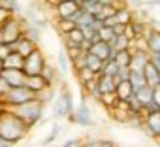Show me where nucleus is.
<instances>
[{
	"label": "nucleus",
	"instance_id": "1",
	"mask_svg": "<svg viewBox=\"0 0 160 147\" xmlns=\"http://www.w3.org/2000/svg\"><path fill=\"white\" fill-rule=\"evenodd\" d=\"M28 132H30V128L12 109H6V108L0 109V138L4 141H8L13 147L15 143L25 139L28 136Z\"/></svg>",
	"mask_w": 160,
	"mask_h": 147
},
{
	"label": "nucleus",
	"instance_id": "2",
	"mask_svg": "<svg viewBox=\"0 0 160 147\" xmlns=\"http://www.w3.org/2000/svg\"><path fill=\"white\" fill-rule=\"evenodd\" d=\"M53 106V115L55 119H68L73 109H75V104H73V94L70 93V89L66 87V83L60 85L57 96H55V102L51 104Z\"/></svg>",
	"mask_w": 160,
	"mask_h": 147
},
{
	"label": "nucleus",
	"instance_id": "3",
	"mask_svg": "<svg viewBox=\"0 0 160 147\" xmlns=\"http://www.w3.org/2000/svg\"><path fill=\"white\" fill-rule=\"evenodd\" d=\"M30 130L43 119V111H45V106H42L38 100H32V102H27V104H23V106H19V108H13L12 109Z\"/></svg>",
	"mask_w": 160,
	"mask_h": 147
},
{
	"label": "nucleus",
	"instance_id": "4",
	"mask_svg": "<svg viewBox=\"0 0 160 147\" xmlns=\"http://www.w3.org/2000/svg\"><path fill=\"white\" fill-rule=\"evenodd\" d=\"M68 121L73 123V124L83 126V128H91V126L96 124L94 123V117H92V109H91V106L87 102V93L81 94V100H79V104L75 106L73 113L68 117Z\"/></svg>",
	"mask_w": 160,
	"mask_h": 147
},
{
	"label": "nucleus",
	"instance_id": "5",
	"mask_svg": "<svg viewBox=\"0 0 160 147\" xmlns=\"http://www.w3.org/2000/svg\"><path fill=\"white\" fill-rule=\"evenodd\" d=\"M23 38V17H12L0 28V43L12 45Z\"/></svg>",
	"mask_w": 160,
	"mask_h": 147
},
{
	"label": "nucleus",
	"instance_id": "6",
	"mask_svg": "<svg viewBox=\"0 0 160 147\" xmlns=\"http://www.w3.org/2000/svg\"><path fill=\"white\" fill-rule=\"evenodd\" d=\"M32 100H36L34 93H30L27 87H17V89H10L0 104H2V108H6V109H13V108H19V106H23L27 102H32Z\"/></svg>",
	"mask_w": 160,
	"mask_h": 147
},
{
	"label": "nucleus",
	"instance_id": "7",
	"mask_svg": "<svg viewBox=\"0 0 160 147\" xmlns=\"http://www.w3.org/2000/svg\"><path fill=\"white\" fill-rule=\"evenodd\" d=\"M45 64H47V58H45L43 51H42V49H36L30 57L25 58V68H23V72L27 74V76H42Z\"/></svg>",
	"mask_w": 160,
	"mask_h": 147
},
{
	"label": "nucleus",
	"instance_id": "8",
	"mask_svg": "<svg viewBox=\"0 0 160 147\" xmlns=\"http://www.w3.org/2000/svg\"><path fill=\"white\" fill-rule=\"evenodd\" d=\"M51 8L57 12V19H66V21H70L79 10H81L79 2H75V0H64V2H57V4H51Z\"/></svg>",
	"mask_w": 160,
	"mask_h": 147
},
{
	"label": "nucleus",
	"instance_id": "9",
	"mask_svg": "<svg viewBox=\"0 0 160 147\" xmlns=\"http://www.w3.org/2000/svg\"><path fill=\"white\" fill-rule=\"evenodd\" d=\"M151 57L147 51L143 49H138V47H132V60H130V72H138V74H143L147 64H149Z\"/></svg>",
	"mask_w": 160,
	"mask_h": 147
},
{
	"label": "nucleus",
	"instance_id": "10",
	"mask_svg": "<svg viewBox=\"0 0 160 147\" xmlns=\"http://www.w3.org/2000/svg\"><path fill=\"white\" fill-rule=\"evenodd\" d=\"M143 43H145V51L149 55H160V28L149 27V30L143 38Z\"/></svg>",
	"mask_w": 160,
	"mask_h": 147
},
{
	"label": "nucleus",
	"instance_id": "11",
	"mask_svg": "<svg viewBox=\"0 0 160 147\" xmlns=\"http://www.w3.org/2000/svg\"><path fill=\"white\" fill-rule=\"evenodd\" d=\"M2 78H4V81L8 83L10 89H17V87H25L27 74L23 70H4Z\"/></svg>",
	"mask_w": 160,
	"mask_h": 147
},
{
	"label": "nucleus",
	"instance_id": "12",
	"mask_svg": "<svg viewBox=\"0 0 160 147\" xmlns=\"http://www.w3.org/2000/svg\"><path fill=\"white\" fill-rule=\"evenodd\" d=\"M141 132H147L149 138H158V134H160V111L145 115V123L141 126Z\"/></svg>",
	"mask_w": 160,
	"mask_h": 147
},
{
	"label": "nucleus",
	"instance_id": "13",
	"mask_svg": "<svg viewBox=\"0 0 160 147\" xmlns=\"http://www.w3.org/2000/svg\"><path fill=\"white\" fill-rule=\"evenodd\" d=\"M10 49H12V53H19L23 58H27V57H30V55H32L36 49H40V47H38V45H34L30 40H27V38L23 36V38H21V40H17L15 43H12V45H10Z\"/></svg>",
	"mask_w": 160,
	"mask_h": 147
},
{
	"label": "nucleus",
	"instance_id": "14",
	"mask_svg": "<svg viewBox=\"0 0 160 147\" xmlns=\"http://www.w3.org/2000/svg\"><path fill=\"white\" fill-rule=\"evenodd\" d=\"M96 85H98V91L102 96H111L115 94V89H117V79L115 78H108V76H100L96 78Z\"/></svg>",
	"mask_w": 160,
	"mask_h": 147
},
{
	"label": "nucleus",
	"instance_id": "15",
	"mask_svg": "<svg viewBox=\"0 0 160 147\" xmlns=\"http://www.w3.org/2000/svg\"><path fill=\"white\" fill-rule=\"evenodd\" d=\"M89 53H91V55H94V57H98L102 62H108L109 58H113V57H115V53H113L111 45H109V43H106V42L92 43V47H91V51H89Z\"/></svg>",
	"mask_w": 160,
	"mask_h": 147
},
{
	"label": "nucleus",
	"instance_id": "16",
	"mask_svg": "<svg viewBox=\"0 0 160 147\" xmlns=\"http://www.w3.org/2000/svg\"><path fill=\"white\" fill-rule=\"evenodd\" d=\"M58 68L57 66H53L49 60H47V64H45V68H43V72H42V78H43V81H45V85L47 87H55L57 89V83H58Z\"/></svg>",
	"mask_w": 160,
	"mask_h": 147
},
{
	"label": "nucleus",
	"instance_id": "17",
	"mask_svg": "<svg viewBox=\"0 0 160 147\" xmlns=\"http://www.w3.org/2000/svg\"><path fill=\"white\" fill-rule=\"evenodd\" d=\"M23 17V15H21ZM23 36L27 38V40H30L34 45H38L40 47V43H42V30L40 28H36L34 25H30V23H27L25 19H23Z\"/></svg>",
	"mask_w": 160,
	"mask_h": 147
},
{
	"label": "nucleus",
	"instance_id": "18",
	"mask_svg": "<svg viewBox=\"0 0 160 147\" xmlns=\"http://www.w3.org/2000/svg\"><path fill=\"white\" fill-rule=\"evenodd\" d=\"M132 21H134V12L130 8H126V6H119L117 12H115V25L128 27Z\"/></svg>",
	"mask_w": 160,
	"mask_h": 147
},
{
	"label": "nucleus",
	"instance_id": "19",
	"mask_svg": "<svg viewBox=\"0 0 160 147\" xmlns=\"http://www.w3.org/2000/svg\"><path fill=\"white\" fill-rule=\"evenodd\" d=\"M115 96L121 102H128L134 96V89H132L130 81H119L117 83V89H115Z\"/></svg>",
	"mask_w": 160,
	"mask_h": 147
},
{
	"label": "nucleus",
	"instance_id": "20",
	"mask_svg": "<svg viewBox=\"0 0 160 147\" xmlns=\"http://www.w3.org/2000/svg\"><path fill=\"white\" fill-rule=\"evenodd\" d=\"M143 76H145V83L151 87V89H156L158 85H160V72L149 62L147 64V68H145V72H143Z\"/></svg>",
	"mask_w": 160,
	"mask_h": 147
},
{
	"label": "nucleus",
	"instance_id": "21",
	"mask_svg": "<svg viewBox=\"0 0 160 147\" xmlns=\"http://www.w3.org/2000/svg\"><path fill=\"white\" fill-rule=\"evenodd\" d=\"M109 45H111L113 53H121V51H130V49L134 47V42H132L126 34H122V36H117Z\"/></svg>",
	"mask_w": 160,
	"mask_h": 147
},
{
	"label": "nucleus",
	"instance_id": "22",
	"mask_svg": "<svg viewBox=\"0 0 160 147\" xmlns=\"http://www.w3.org/2000/svg\"><path fill=\"white\" fill-rule=\"evenodd\" d=\"M25 87H27L30 93L38 94V93H42V91H43L47 85H45V81H43V78H42V76H27Z\"/></svg>",
	"mask_w": 160,
	"mask_h": 147
},
{
	"label": "nucleus",
	"instance_id": "23",
	"mask_svg": "<svg viewBox=\"0 0 160 147\" xmlns=\"http://www.w3.org/2000/svg\"><path fill=\"white\" fill-rule=\"evenodd\" d=\"M25 68V58L19 53H10L8 58L4 60V70H23Z\"/></svg>",
	"mask_w": 160,
	"mask_h": 147
},
{
	"label": "nucleus",
	"instance_id": "24",
	"mask_svg": "<svg viewBox=\"0 0 160 147\" xmlns=\"http://www.w3.org/2000/svg\"><path fill=\"white\" fill-rule=\"evenodd\" d=\"M57 68H58V74H60L62 78H66V74H68L70 68H72V64H70V57H68V53H66L64 49H60L58 55H57Z\"/></svg>",
	"mask_w": 160,
	"mask_h": 147
},
{
	"label": "nucleus",
	"instance_id": "25",
	"mask_svg": "<svg viewBox=\"0 0 160 147\" xmlns=\"http://www.w3.org/2000/svg\"><path fill=\"white\" fill-rule=\"evenodd\" d=\"M85 68H87V70H91L94 76H100L102 70H104V62H102L98 57H94V55L87 53V57H85Z\"/></svg>",
	"mask_w": 160,
	"mask_h": 147
},
{
	"label": "nucleus",
	"instance_id": "26",
	"mask_svg": "<svg viewBox=\"0 0 160 147\" xmlns=\"http://www.w3.org/2000/svg\"><path fill=\"white\" fill-rule=\"evenodd\" d=\"M152 93H154V89H151L149 85H145L143 89L136 91V93H134V96L138 98V102L141 104V108H145V106H149V104L152 102Z\"/></svg>",
	"mask_w": 160,
	"mask_h": 147
},
{
	"label": "nucleus",
	"instance_id": "27",
	"mask_svg": "<svg viewBox=\"0 0 160 147\" xmlns=\"http://www.w3.org/2000/svg\"><path fill=\"white\" fill-rule=\"evenodd\" d=\"M55 91H57L55 87H45L42 93H38V94H36V100H38L42 106H51V104L55 102V96H57V94H55Z\"/></svg>",
	"mask_w": 160,
	"mask_h": 147
},
{
	"label": "nucleus",
	"instance_id": "28",
	"mask_svg": "<svg viewBox=\"0 0 160 147\" xmlns=\"http://www.w3.org/2000/svg\"><path fill=\"white\" fill-rule=\"evenodd\" d=\"M0 8H4L6 12H10L13 17H21V13L25 12L23 6L19 2H15V0H0Z\"/></svg>",
	"mask_w": 160,
	"mask_h": 147
},
{
	"label": "nucleus",
	"instance_id": "29",
	"mask_svg": "<svg viewBox=\"0 0 160 147\" xmlns=\"http://www.w3.org/2000/svg\"><path fill=\"white\" fill-rule=\"evenodd\" d=\"M113 60L117 62L119 68H130V60H132V49L130 51H121V53H115Z\"/></svg>",
	"mask_w": 160,
	"mask_h": 147
},
{
	"label": "nucleus",
	"instance_id": "30",
	"mask_svg": "<svg viewBox=\"0 0 160 147\" xmlns=\"http://www.w3.org/2000/svg\"><path fill=\"white\" fill-rule=\"evenodd\" d=\"M62 40H66V42H70V43H73V45H77V47H81V43L85 42V36H83V32H81V28H73L68 36H64Z\"/></svg>",
	"mask_w": 160,
	"mask_h": 147
},
{
	"label": "nucleus",
	"instance_id": "31",
	"mask_svg": "<svg viewBox=\"0 0 160 147\" xmlns=\"http://www.w3.org/2000/svg\"><path fill=\"white\" fill-rule=\"evenodd\" d=\"M130 85H132V89H134V93L136 91H139V89H143L147 83H145V76L143 74H138V72H130Z\"/></svg>",
	"mask_w": 160,
	"mask_h": 147
},
{
	"label": "nucleus",
	"instance_id": "32",
	"mask_svg": "<svg viewBox=\"0 0 160 147\" xmlns=\"http://www.w3.org/2000/svg\"><path fill=\"white\" fill-rule=\"evenodd\" d=\"M77 74V79H79V83H81L83 87L85 85H89L91 81H94L98 76H94V74L91 72V70H87V68H83V70H79V72H75Z\"/></svg>",
	"mask_w": 160,
	"mask_h": 147
},
{
	"label": "nucleus",
	"instance_id": "33",
	"mask_svg": "<svg viewBox=\"0 0 160 147\" xmlns=\"http://www.w3.org/2000/svg\"><path fill=\"white\" fill-rule=\"evenodd\" d=\"M119 74V66L113 58H109L108 62H104V70H102V76H108V78H117Z\"/></svg>",
	"mask_w": 160,
	"mask_h": 147
},
{
	"label": "nucleus",
	"instance_id": "34",
	"mask_svg": "<svg viewBox=\"0 0 160 147\" xmlns=\"http://www.w3.org/2000/svg\"><path fill=\"white\" fill-rule=\"evenodd\" d=\"M57 28H58V34L64 38V36H68L75 28V25L72 21H66V19H57Z\"/></svg>",
	"mask_w": 160,
	"mask_h": 147
},
{
	"label": "nucleus",
	"instance_id": "35",
	"mask_svg": "<svg viewBox=\"0 0 160 147\" xmlns=\"http://www.w3.org/2000/svg\"><path fill=\"white\" fill-rule=\"evenodd\" d=\"M98 38H100V42H106V43H111L117 36H115V32H113V28L111 27H102L100 30H98Z\"/></svg>",
	"mask_w": 160,
	"mask_h": 147
},
{
	"label": "nucleus",
	"instance_id": "36",
	"mask_svg": "<svg viewBox=\"0 0 160 147\" xmlns=\"http://www.w3.org/2000/svg\"><path fill=\"white\" fill-rule=\"evenodd\" d=\"M60 130H62V128H60V124L55 121V123H53V126H51V132L47 134V138H45V139H42V145H49V143H53V141L58 138Z\"/></svg>",
	"mask_w": 160,
	"mask_h": 147
},
{
	"label": "nucleus",
	"instance_id": "37",
	"mask_svg": "<svg viewBox=\"0 0 160 147\" xmlns=\"http://www.w3.org/2000/svg\"><path fill=\"white\" fill-rule=\"evenodd\" d=\"M117 83L119 81H128L130 79V68H119V74H117Z\"/></svg>",
	"mask_w": 160,
	"mask_h": 147
},
{
	"label": "nucleus",
	"instance_id": "38",
	"mask_svg": "<svg viewBox=\"0 0 160 147\" xmlns=\"http://www.w3.org/2000/svg\"><path fill=\"white\" fill-rule=\"evenodd\" d=\"M8 91H10V87H8V83L4 81V78L0 76V102H2V98L8 94Z\"/></svg>",
	"mask_w": 160,
	"mask_h": 147
},
{
	"label": "nucleus",
	"instance_id": "39",
	"mask_svg": "<svg viewBox=\"0 0 160 147\" xmlns=\"http://www.w3.org/2000/svg\"><path fill=\"white\" fill-rule=\"evenodd\" d=\"M10 53H12L10 45H6V43H0V60H6Z\"/></svg>",
	"mask_w": 160,
	"mask_h": 147
},
{
	"label": "nucleus",
	"instance_id": "40",
	"mask_svg": "<svg viewBox=\"0 0 160 147\" xmlns=\"http://www.w3.org/2000/svg\"><path fill=\"white\" fill-rule=\"evenodd\" d=\"M12 17H13V15H12L10 12H6L4 8H0V25H4V23H6V21H10Z\"/></svg>",
	"mask_w": 160,
	"mask_h": 147
},
{
	"label": "nucleus",
	"instance_id": "41",
	"mask_svg": "<svg viewBox=\"0 0 160 147\" xmlns=\"http://www.w3.org/2000/svg\"><path fill=\"white\" fill-rule=\"evenodd\" d=\"M149 57H151V60H149V62H151L158 72H160V55H149Z\"/></svg>",
	"mask_w": 160,
	"mask_h": 147
},
{
	"label": "nucleus",
	"instance_id": "42",
	"mask_svg": "<svg viewBox=\"0 0 160 147\" xmlns=\"http://www.w3.org/2000/svg\"><path fill=\"white\" fill-rule=\"evenodd\" d=\"M152 102L156 104V108L160 109V85L154 89V93H152Z\"/></svg>",
	"mask_w": 160,
	"mask_h": 147
},
{
	"label": "nucleus",
	"instance_id": "43",
	"mask_svg": "<svg viewBox=\"0 0 160 147\" xmlns=\"http://www.w3.org/2000/svg\"><path fill=\"white\" fill-rule=\"evenodd\" d=\"M98 143H100V138H91V139H85L83 147H98Z\"/></svg>",
	"mask_w": 160,
	"mask_h": 147
},
{
	"label": "nucleus",
	"instance_id": "44",
	"mask_svg": "<svg viewBox=\"0 0 160 147\" xmlns=\"http://www.w3.org/2000/svg\"><path fill=\"white\" fill-rule=\"evenodd\" d=\"M98 147H115V145H113V141H109V139H100Z\"/></svg>",
	"mask_w": 160,
	"mask_h": 147
},
{
	"label": "nucleus",
	"instance_id": "45",
	"mask_svg": "<svg viewBox=\"0 0 160 147\" xmlns=\"http://www.w3.org/2000/svg\"><path fill=\"white\" fill-rule=\"evenodd\" d=\"M0 147H12V145H10V143H8V141H4V139H2V138H0Z\"/></svg>",
	"mask_w": 160,
	"mask_h": 147
},
{
	"label": "nucleus",
	"instance_id": "46",
	"mask_svg": "<svg viewBox=\"0 0 160 147\" xmlns=\"http://www.w3.org/2000/svg\"><path fill=\"white\" fill-rule=\"evenodd\" d=\"M2 72H4V60H0V76H2Z\"/></svg>",
	"mask_w": 160,
	"mask_h": 147
},
{
	"label": "nucleus",
	"instance_id": "47",
	"mask_svg": "<svg viewBox=\"0 0 160 147\" xmlns=\"http://www.w3.org/2000/svg\"><path fill=\"white\" fill-rule=\"evenodd\" d=\"M158 139H160V134H158Z\"/></svg>",
	"mask_w": 160,
	"mask_h": 147
},
{
	"label": "nucleus",
	"instance_id": "48",
	"mask_svg": "<svg viewBox=\"0 0 160 147\" xmlns=\"http://www.w3.org/2000/svg\"><path fill=\"white\" fill-rule=\"evenodd\" d=\"M0 28H2V25H0Z\"/></svg>",
	"mask_w": 160,
	"mask_h": 147
}]
</instances>
